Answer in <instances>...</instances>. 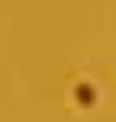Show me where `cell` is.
Here are the masks:
<instances>
[{"label":"cell","instance_id":"1","mask_svg":"<svg viewBox=\"0 0 116 122\" xmlns=\"http://www.w3.org/2000/svg\"><path fill=\"white\" fill-rule=\"evenodd\" d=\"M77 103H94V87L90 84H81L77 87Z\"/></svg>","mask_w":116,"mask_h":122}]
</instances>
